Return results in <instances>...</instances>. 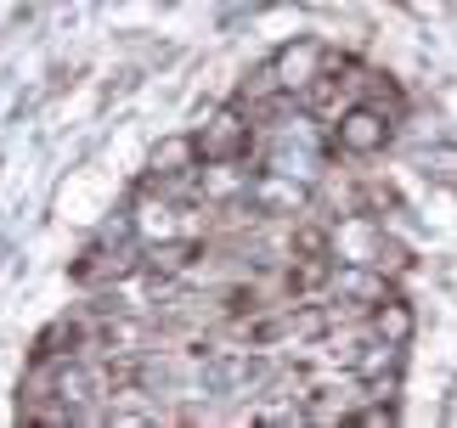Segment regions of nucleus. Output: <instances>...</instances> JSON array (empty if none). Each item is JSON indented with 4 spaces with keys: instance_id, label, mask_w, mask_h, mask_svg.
Segmentation results:
<instances>
[{
    "instance_id": "nucleus-2",
    "label": "nucleus",
    "mask_w": 457,
    "mask_h": 428,
    "mask_svg": "<svg viewBox=\"0 0 457 428\" xmlns=\"http://www.w3.org/2000/svg\"><path fill=\"white\" fill-rule=\"evenodd\" d=\"M192 141H198V164H237V158L254 147V124L232 107V113H215Z\"/></svg>"
},
{
    "instance_id": "nucleus-1",
    "label": "nucleus",
    "mask_w": 457,
    "mask_h": 428,
    "mask_svg": "<svg viewBox=\"0 0 457 428\" xmlns=\"http://www.w3.org/2000/svg\"><path fill=\"white\" fill-rule=\"evenodd\" d=\"M333 57H328V45H316V40H294V45H283L277 57L266 62V79L271 91H311L316 79H322V68H328Z\"/></svg>"
},
{
    "instance_id": "nucleus-4",
    "label": "nucleus",
    "mask_w": 457,
    "mask_h": 428,
    "mask_svg": "<svg viewBox=\"0 0 457 428\" xmlns=\"http://www.w3.org/2000/svg\"><path fill=\"white\" fill-rule=\"evenodd\" d=\"M373 333L384 338V344H407V333H412L407 305H395V299H378V305H373Z\"/></svg>"
},
{
    "instance_id": "nucleus-5",
    "label": "nucleus",
    "mask_w": 457,
    "mask_h": 428,
    "mask_svg": "<svg viewBox=\"0 0 457 428\" xmlns=\"http://www.w3.org/2000/svg\"><path fill=\"white\" fill-rule=\"evenodd\" d=\"M254 198H260V203H271V209H300V203H305V192H300V186H288L283 175L271 169V181H260V186H254Z\"/></svg>"
},
{
    "instance_id": "nucleus-3",
    "label": "nucleus",
    "mask_w": 457,
    "mask_h": 428,
    "mask_svg": "<svg viewBox=\"0 0 457 428\" xmlns=\"http://www.w3.org/2000/svg\"><path fill=\"white\" fill-rule=\"evenodd\" d=\"M333 141L345 152H378V147H390V119L378 107H350L339 119V130H333Z\"/></svg>"
}]
</instances>
